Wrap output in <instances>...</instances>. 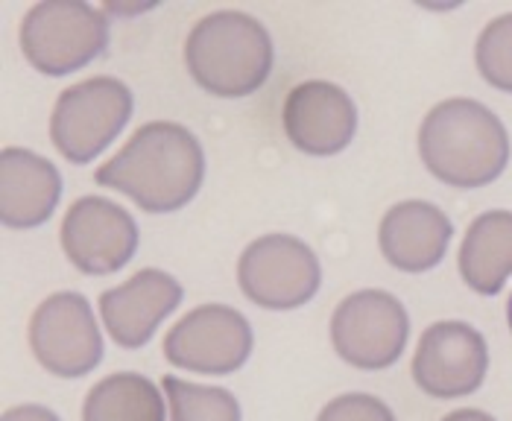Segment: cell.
I'll return each instance as SVG.
<instances>
[{"label":"cell","mask_w":512,"mask_h":421,"mask_svg":"<svg viewBox=\"0 0 512 421\" xmlns=\"http://www.w3.org/2000/svg\"><path fill=\"white\" fill-rule=\"evenodd\" d=\"M182 296L185 290L173 275L147 267L100 296V316L120 348H141L156 337L158 325L182 305Z\"/></svg>","instance_id":"cell-13"},{"label":"cell","mask_w":512,"mask_h":421,"mask_svg":"<svg viewBox=\"0 0 512 421\" xmlns=\"http://www.w3.org/2000/svg\"><path fill=\"white\" fill-rule=\"evenodd\" d=\"M454 237L451 220L425 199H407L393 205L378 229V243L384 258L401 272L434 269Z\"/></svg>","instance_id":"cell-15"},{"label":"cell","mask_w":512,"mask_h":421,"mask_svg":"<svg viewBox=\"0 0 512 421\" xmlns=\"http://www.w3.org/2000/svg\"><path fill=\"white\" fill-rule=\"evenodd\" d=\"M62 196V176L44 155L6 147L0 153V220L9 229H36Z\"/></svg>","instance_id":"cell-14"},{"label":"cell","mask_w":512,"mask_h":421,"mask_svg":"<svg viewBox=\"0 0 512 421\" xmlns=\"http://www.w3.org/2000/svg\"><path fill=\"white\" fill-rule=\"evenodd\" d=\"M109 44V21L79 0L36 3L21 24V50L44 77H65L94 62Z\"/></svg>","instance_id":"cell-4"},{"label":"cell","mask_w":512,"mask_h":421,"mask_svg":"<svg viewBox=\"0 0 512 421\" xmlns=\"http://www.w3.org/2000/svg\"><path fill=\"white\" fill-rule=\"evenodd\" d=\"M474 59L480 77L512 94V12L486 24L474 47Z\"/></svg>","instance_id":"cell-19"},{"label":"cell","mask_w":512,"mask_h":421,"mask_svg":"<svg viewBox=\"0 0 512 421\" xmlns=\"http://www.w3.org/2000/svg\"><path fill=\"white\" fill-rule=\"evenodd\" d=\"M237 284L252 305L264 310H296L308 305L322 284L314 249L290 234L252 240L237 261Z\"/></svg>","instance_id":"cell-6"},{"label":"cell","mask_w":512,"mask_h":421,"mask_svg":"<svg viewBox=\"0 0 512 421\" xmlns=\"http://www.w3.org/2000/svg\"><path fill=\"white\" fill-rule=\"evenodd\" d=\"M442 421H495L489 413H483V410H474V407H463V410H454V413H448Z\"/></svg>","instance_id":"cell-22"},{"label":"cell","mask_w":512,"mask_h":421,"mask_svg":"<svg viewBox=\"0 0 512 421\" xmlns=\"http://www.w3.org/2000/svg\"><path fill=\"white\" fill-rule=\"evenodd\" d=\"M0 421H59V416L41 404H21V407H9Z\"/></svg>","instance_id":"cell-21"},{"label":"cell","mask_w":512,"mask_h":421,"mask_svg":"<svg viewBox=\"0 0 512 421\" xmlns=\"http://www.w3.org/2000/svg\"><path fill=\"white\" fill-rule=\"evenodd\" d=\"M281 123L296 150L337 155L352 144L357 132L355 100L328 79H308L287 94Z\"/></svg>","instance_id":"cell-12"},{"label":"cell","mask_w":512,"mask_h":421,"mask_svg":"<svg viewBox=\"0 0 512 421\" xmlns=\"http://www.w3.org/2000/svg\"><path fill=\"white\" fill-rule=\"evenodd\" d=\"M252 325L226 305H202L185 313L164 337L167 363L197 375H232L252 354Z\"/></svg>","instance_id":"cell-8"},{"label":"cell","mask_w":512,"mask_h":421,"mask_svg":"<svg viewBox=\"0 0 512 421\" xmlns=\"http://www.w3.org/2000/svg\"><path fill=\"white\" fill-rule=\"evenodd\" d=\"M422 164L439 182L474 191L492 185L510 164V135L492 109L469 97L434 106L419 129Z\"/></svg>","instance_id":"cell-2"},{"label":"cell","mask_w":512,"mask_h":421,"mask_svg":"<svg viewBox=\"0 0 512 421\" xmlns=\"http://www.w3.org/2000/svg\"><path fill=\"white\" fill-rule=\"evenodd\" d=\"M62 249L85 275H109L123 269L138 249V226L132 214L106 199L82 196L62 220Z\"/></svg>","instance_id":"cell-11"},{"label":"cell","mask_w":512,"mask_h":421,"mask_svg":"<svg viewBox=\"0 0 512 421\" xmlns=\"http://www.w3.org/2000/svg\"><path fill=\"white\" fill-rule=\"evenodd\" d=\"M97 185L126 193L147 214H170L188 205L205 179V153L191 129L156 120L129 138L112 161L97 167Z\"/></svg>","instance_id":"cell-1"},{"label":"cell","mask_w":512,"mask_h":421,"mask_svg":"<svg viewBox=\"0 0 512 421\" xmlns=\"http://www.w3.org/2000/svg\"><path fill=\"white\" fill-rule=\"evenodd\" d=\"M407 337L410 316L387 290H357L331 316V343L355 369H390L404 354Z\"/></svg>","instance_id":"cell-7"},{"label":"cell","mask_w":512,"mask_h":421,"mask_svg":"<svg viewBox=\"0 0 512 421\" xmlns=\"http://www.w3.org/2000/svg\"><path fill=\"white\" fill-rule=\"evenodd\" d=\"M132 91L115 77H91L65 88L50 115V141L71 164L103 153L132 117Z\"/></svg>","instance_id":"cell-5"},{"label":"cell","mask_w":512,"mask_h":421,"mask_svg":"<svg viewBox=\"0 0 512 421\" xmlns=\"http://www.w3.org/2000/svg\"><path fill=\"white\" fill-rule=\"evenodd\" d=\"M188 74L214 97H249L258 91L276 62L267 27L237 9L205 15L185 41Z\"/></svg>","instance_id":"cell-3"},{"label":"cell","mask_w":512,"mask_h":421,"mask_svg":"<svg viewBox=\"0 0 512 421\" xmlns=\"http://www.w3.org/2000/svg\"><path fill=\"white\" fill-rule=\"evenodd\" d=\"M416 386L439 401H454L477 392L489 372V348L469 322H434L422 331L413 363Z\"/></svg>","instance_id":"cell-10"},{"label":"cell","mask_w":512,"mask_h":421,"mask_svg":"<svg viewBox=\"0 0 512 421\" xmlns=\"http://www.w3.org/2000/svg\"><path fill=\"white\" fill-rule=\"evenodd\" d=\"M316 421H395V416L381 398L366 392H349L328 401Z\"/></svg>","instance_id":"cell-20"},{"label":"cell","mask_w":512,"mask_h":421,"mask_svg":"<svg viewBox=\"0 0 512 421\" xmlns=\"http://www.w3.org/2000/svg\"><path fill=\"white\" fill-rule=\"evenodd\" d=\"M460 275L480 296H498L512 275V211L474 220L460 246Z\"/></svg>","instance_id":"cell-16"},{"label":"cell","mask_w":512,"mask_h":421,"mask_svg":"<svg viewBox=\"0 0 512 421\" xmlns=\"http://www.w3.org/2000/svg\"><path fill=\"white\" fill-rule=\"evenodd\" d=\"M170 421H240V404L223 386H202L182 378H161Z\"/></svg>","instance_id":"cell-18"},{"label":"cell","mask_w":512,"mask_h":421,"mask_svg":"<svg viewBox=\"0 0 512 421\" xmlns=\"http://www.w3.org/2000/svg\"><path fill=\"white\" fill-rule=\"evenodd\" d=\"M507 322H510V331H512V296H510V305H507Z\"/></svg>","instance_id":"cell-23"},{"label":"cell","mask_w":512,"mask_h":421,"mask_svg":"<svg viewBox=\"0 0 512 421\" xmlns=\"http://www.w3.org/2000/svg\"><path fill=\"white\" fill-rule=\"evenodd\" d=\"M82 421H164V398L150 378L118 372L88 389Z\"/></svg>","instance_id":"cell-17"},{"label":"cell","mask_w":512,"mask_h":421,"mask_svg":"<svg viewBox=\"0 0 512 421\" xmlns=\"http://www.w3.org/2000/svg\"><path fill=\"white\" fill-rule=\"evenodd\" d=\"M30 348L41 366L56 378H82L103 360V334L88 307L74 290L53 293L30 319Z\"/></svg>","instance_id":"cell-9"}]
</instances>
